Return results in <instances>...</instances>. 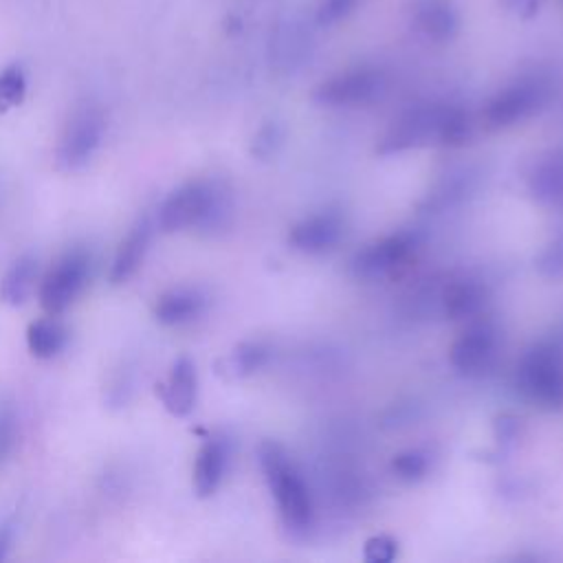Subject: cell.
<instances>
[{"instance_id": "obj_15", "label": "cell", "mask_w": 563, "mask_h": 563, "mask_svg": "<svg viewBox=\"0 0 563 563\" xmlns=\"http://www.w3.org/2000/svg\"><path fill=\"white\" fill-rule=\"evenodd\" d=\"M488 303V288L473 277L449 279L440 286L438 310L453 321H471L484 312Z\"/></svg>"}, {"instance_id": "obj_16", "label": "cell", "mask_w": 563, "mask_h": 563, "mask_svg": "<svg viewBox=\"0 0 563 563\" xmlns=\"http://www.w3.org/2000/svg\"><path fill=\"white\" fill-rule=\"evenodd\" d=\"M207 295L196 286H176L161 292L154 301L152 314L161 325L180 328L198 321L207 310Z\"/></svg>"}, {"instance_id": "obj_6", "label": "cell", "mask_w": 563, "mask_h": 563, "mask_svg": "<svg viewBox=\"0 0 563 563\" xmlns=\"http://www.w3.org/2000/svg\"><path fill=\"white\" fill-rule=\"evenodd\" d=\"M106 132L103 112L92 106H79L62 128L57 147H55V165L62 172H77L86 167L97 154Z\"/></svg>"}, {"instance_id": "obj_31", "label": "cell", "mask_w": 563, "mask_h": 563, "mask_svg": "<svg viewBox=\"0 0 563 563\" xmlns=\"http://www.w3.org/2000/svg\"><path fill=\"white\" fill-rule=\"evenodd\" d=\"M493 435L501 446H510L521 435V420L512 413H501L493 422Z\"/></svg>"}, {"instance_id": "obj_4", "label": "cell", "mask_w": 563, "mask_h": 563, "mask_svg": "<svg viewBox=\"0 0 563 563\" xmlns=\"http://www.w3.org/2000/svg\"><path fill=\"white\" fill-rule=\"evenodd\" d=\"M90 253L84 246L64 251L40 277L37 299L46 314H62L75 303L90 279Z\"/></svg>"}, {"instance_id": "obj_17", "label": "cell", "mask_w": 563, "mask_h": 563, "mask_svg": "<svg viewBox=\"0 0 563 563\" xmlns=\"http://www.w3.org/2000/svg\"><path fill=\"white\" fill-rule=\"evenodd\" d=\"M416 29L433 42H451L460 33V9L453 0H416Z\"/></svg>"}, {"instance_id": "obj_33", "label": "cell", "mask_w": 563, "mask_h": 563, "mask_svg": "<svg viewBox=\"0 0 563 563\" xmlns=\"http://www.w3.org/2000/svg\"><path fill=\"white\" fill-rule=\"evenodd\" d=\"M543 0H501V4L506 7V11H512L521 18H532L539 13Z\"/></svg>"}, {"instance_id": "obj_25", "label": "cell", "mask_w": 563, "mask_h": 563, "mask_svg": "<svg viewBox=\"0 0 563 563\" xmlns=\"http://www.w3.org/2000/svg\"><path fill=\"white\" fill-rule=\"evenodd\" d=\"M26 75L22 66L11 64L0 70V112H9L24 101Z\"/></svg>"}, {"instance_id": "obj_21", "label": "cell", "mask_w": 563, "mask_h": 563, "mask_svg": "<svg viewBox=\"0 0 563 563\" xmlns=\"http://www.w3.org/2000/svg\"><path fill=\"white\" fill-rule=\"evenodd\" d=\"M273 352H271V345L264 343V341H242L238 343L231 354L220 361V367L218 372H222L227 378H246L255 372H260L262 367L268 365Z\"/></svg>"}, {"instance_id": "obj_7", "label": "cell", "mask_w": 563, "mask_h": 563, "mask_svg": "<svg viewBox=\"0 0 563 563\" xmlns=\"http://www.w3.org/2000/svg\"><path fill=\"white\" fill-rule=\"evenodd\" d=\"M418 249V235L411 231H398L374 240L358 249L350 262V271L356 279L376 282L394 275Z\"/></svg>"}, {"instance_id": "obj_14", "label": "cell", "mask_w": 563, "mask_h": 563, "mask_svg": "<svg viewBox=\"0 0 563 563\" xmlns=\"http://www.w3.org/2000/svg\"><path fill=\"white\" fill-rule=\"evenodd\" d=\"M229 455L231 446L224 435H209L198 446L191 471V486L200 499L211 497L220 488L229 466Z\"/></svg>"}, {"instance_id": "obj_28", "label": "cell", "mask_w": 563, "mask_h": 563, "mask_svg": "<svg viewBox=\"0 0 563 563\" xmlns=\"http://www.w3.org/2000/svg\"><path fill=\"white\" fill-rule=\"evenodd\" d=\"M282 141H284V130H282V125H279L277 121H266V123L257 130V134H255V139H253L251 152H253L257 158H268V156H273V154L277 152V147L282 145Z\"/></svg>"}, {"instance_id": "obj_5", "label": "cell", "mask_w": 563, "mask_h": 563, "mask_svg": "<svg viewBox=\"0 0 563 563\" xmlns=\"http://www.w3.org/2000/svg\"><path fill=\"white\" fill-rule=\"evenodd\" d=\"M550 101V84L539 75H526L499 92H495L484 106V123L490 130L510 128L532 114H537Z\"/></svg>"}, {"instance_id": "obj_23", "label": "cell", "mask_w": 563, "mask_h": 563, "mask_svg": "<svg viewBox=\"0 0 563 563\" xmlns=\"http://www.w3.org/2000/svg\"><path fill=\"white\" fill-rule=\"evenodd\" d=\"M471 134H473V123H471L468 112L460 106H446L444 103L438 145H442V147H462L471 141Z\"/></svg>"}, {"instance_id": "obj_1", "label": "cell", "mask_w": 563, "mask_h": 563, "mask_svg": "<svg viewBox=\"0 0 563 563\" xmlns=\"http://www.w3.org/2000/svg\"><path fill=\"white\" fill-rule=\"evenodd\" d=\"M233 198L224 183L213 178H194L172 189L156 211V227L163 233L198 231L220 233L231 224Z\"/></svg>"}, {"instance_id": "obj_3", "label": "cell", "mask_w": 563, "mask_h": 563, "mask_svg": "<svg viewBox=\"0 0 563 563\" xmlns=\"http://www.w3.org/2000/svg\"><path fill=\"white\" fill-rule=\"evenodd\" d=\"M517 391L539 409H563V341L543 339L530 345L515 369Z\"/></svg>"}, {"instance_id": "obj_26", "label": "cell", "mask_w": 563, "mask_h": 563, "mask_svg": "<svg viewBox=\"0 0 563 563\" xmlns=\"http://www.w3.org/2000/svg\"><path fill=\"white\" fill-rule=\"evenodd\" d=\"M534 266H537V271H539L543 277H550V279L563 277V233H561V235H554V238L541 249V253H539L537 260H534Z\"/></svg>"}, {"instance_id": "obj_12", "label": "cell", "mask_w": 563, "mask_h": 563, "mask_svg": "<svg viewBox=\"0 0 563 563\" xmlns=\"http://www.w3.org/2000/svg\"><path fill=\"white\" fill-rule=\"evenodd\" d=\"M156 396L174 418H187L198 400V372L189 356H178L156 385Z\"/></svg>"}, {"instance_id": "obj_9", "label": "cell", "mask_w": 563, "mask_h": 563, "mask_svg": "<svg viewBox=\"0 0 563 563\" xmlns=\"http://www.w3.org/2000/svg\"><path fill=\"white\" fill-rule=\"evenodd\" d=\"M383 75L376 68L358 66L323 79L312 90V101L328 108H350L374 101L383 92Z\"/></svg>"}, {"instance_id": "obj_30", "label": "cell", "mask_w": 563, "mask_h": 563, "mask_svg": "<svg viewBox=\"0 0 563 563\" xmlns=\"http://www.w3.org/2000/svg\"><path fill=\"white\" fill-rule=\"evenodd\" d=\"M361 0H321L317 7V24L330 26L347 18Z\"/></svg>"}, {"instance_id": "obj_11", "label": "cell", "mask_w": 563, "mask_h": 563, "mask_svg": "<svg viewBox=\"0 0 563 563\" xmlns=\"http://www.w3.org/2000/svg\"><path fill=\"white\" fill-rule=\"evenodd\" d=\"M345 222L339 211H319L299 222L288 231V244L306 255H319L330 251L343 235Z\"/></svg>"}, {"instance_id": "obj_13", "label": "cell", "mask_w": 563, "mask_h": 563, "mask_svg": "<svg viewBox=\"0 0 563 563\" xmlns=\"http://www.w3.org/2000/svg\"><path fill=\"white\" fill-rule=\"evenodd\" d=\"M154 222L150 220V216L139 218L128 233L123 235V240L119 242L112 264H110V284L112 286H121L128 279H132L136 275V271L143 266V260L150 251L152 244V235H154Z\"/></svg>"}, {"instance_id": "obj_32", "label": "cell", "mask_w": 563, "mask_h": 563, "mask_svg": "<svg viewBox=\"0 0 563 563\" xmlns=\"http://www.w3.org/2000/svg\"><path fill=\"white\" fill-rule=\"evenodd\" d=\"M15 528H18V523H15L13 515L0 519V561H4L9 556V550H11V543L15 537Z\"/></svg>"}, {"instance_id": "obj_19", "label": "cell", "mask_w": 563, "mask_h": 563, "mask_svg": "<svg viewBox=\"0 0 563 563\" xmlns=\"http://www.w3.org/2000/svg\"><path fill=\"white\" fill-rule=\"evenodd\" d=\"M35 286H40V262L33 253L18 255L0 279V299L7 306H22L31 299Z\"/></svg>"}, {"instance_id": "obj_20", "label": "cell", "mask_w": 563, "mask_h": 563, "mask_svg": "<svg viewBox=\"0 0 563 563\" xmlns=\"http://www.w3.org/2000/svg\"><path fill=\"white\" fill-rule=\"evenodd\" d=\"M68 343V330L57 319V314H46L29 323L26 328V347L35 358H53Z\"/></svg>"}, {"instance_id": "obj_2", "label": "cell", "mask_w": 563, "mask_h": 563, "mask_svg": "<svg viewBox=\"0 0 563 563\" xmlns=\"http://www.w3.org/2000/svg\"><path fill=\"white\" fill-rule=\"evenodd\" d=\"M257 462L275 499L282 526L295 539L306 537L314 523V504L303 475L292 464L284 446L273 440L260 442Z\"/></svg>"}, {"instance_id": "obj_24", "label": "cell", "mask_w": 563, "mask_h": 563, "mask_svg": "<svg viewBox=\"0 0 563 563\" xmlns=\"http://www.w3.org/2000/svg\"><path fill=\"white\" fill-rule=\"evenodd\" d=\"M431 466V457L424 449H405L400 453H396L389 462L391 473L400 479V482H420Z\"/></svg>"}, {"instance_id": "obj_18", "label": "cell", "mask_w": 563, "mask_h": 563, "mask_svg": "<svg viewBox=\"0 0 563 563\" xmlns=\"http://www.w3.org/2000/svg\"><path fill=\"white\" fill-rule=\"evenodd\" d=\"M528 189L537 202L563 209V150L534 161L528 174Z\"/></svg>"}, {"instance_id": "obj_8", "label": "cell", "mask_w": 563, "mask_h": 563, "mask_svg": "<svg viewBox=\"0 0 563 563\" xmlns=\"http://www.w3.org/2000/svg\"><path fill=\"white\" fill-rule=\"evenodd\" d=\"M442 114H444V103L418 106L407 110L402 117H398L389 125L385 136L378 141V147H376L378 154L389 156L411 147L438 145Z\"/></svg>"}, {"instance_id": "obj_10", "label": "cell", "mask_w": 563, "mask_h": 563, "mask_svg": "<svg viewBox=\"0 0 563 563\" xmlns=\"http://www.w3.org/2000/svg\"><path fill=\"white\" fill-rule=\"evenodd\" d=\"M499 347V332L490 319H484L482 314L471 319L468 325L462 330V334L453 341L449 350V363L455 372L464 376H479L484 374Z\"/></svg>"}, {"instance_id": "obj_27", "label": "cell", "mask_w": 563, "mask_h": 563, "mask_svg": "<svg viewBox=\"0 0 563 563\" xmlns=\"http://www.w3.org/2000/svg\"><path fill=\"white\" fill-rule=\"evenodd\" d=\"M18 440V416L11 402H0V466L9 460Z\"/></svg>"}, {"instance_id": "obj_29", "label": "cell", "mask_w": 563, "mask_h": 563, "mask_svg": "<svg viewBox=\"0 0 563 563\" xmlns=\"http://www.w3.org/2000/svg\"><path fill=\"white\" fill-rule=\"evenodd\" d=\"M363 556L369 563H391L398 556V541L389 534H374L365 541Z\"/></svg>"}, {"instance_id": "obj_22", "label": "cell", "mask_w": 563, "mask_h": 563, "mask_svg": "<svg viewBox=\"0 0 563 563\" xmlns=\"http://www.w3.org/2000/svg\"><path fill=\"white\" fill-rule=\"evenodd\" d=\"M473 189V176L468 172H453L446 174L433 191L427 196V207L429 209H446L457 202H462L468 191Z\"/></svg>"}]
</instances>
